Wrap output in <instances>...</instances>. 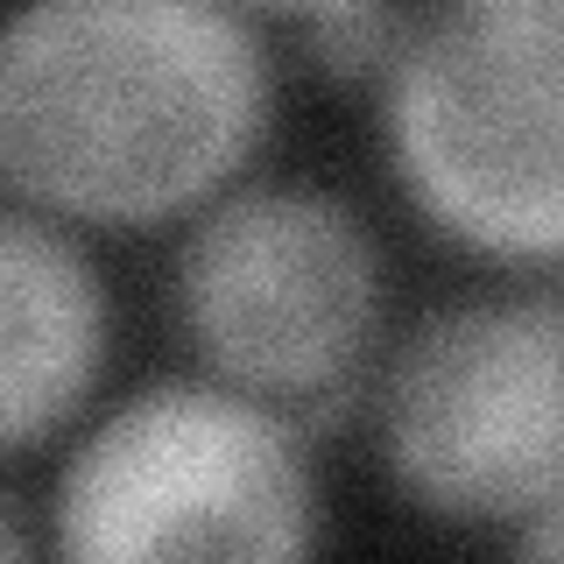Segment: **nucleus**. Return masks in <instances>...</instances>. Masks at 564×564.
Instances as JSON below:
<instances>
[{"mask_svg": "<svg viewBox=\"0 0 564 564\" xmlns=\"http://www.w3.org/2000/svg\"><path fill=\"white\" fill-rule=\"evenodd\" d=\"M269 120V43L226 0H22L0 29V191L50 219H191Z\"/></svg>", "mask_w": 564, "mask_h": 564, "instance_id": "1", "label": "nucleus"}, {"mask_svg": "<svg viewBox=\"0 0 564 564\" xmlns=\"http://www.w3.org/2000/svg\"><path fill=\"white\" fill-rule=\"evenodd\" d=\"M381 149L437 240L501 269L564 247V0H416L381 64Z\"/></svg>", "mask_w": 564, "mask_h": 564, "instance_id": "2", "label": "nucleus"}, {"mask_svg": "<svg viewBox=\"0 0 564 564\" xmlns=\"http://www.w3.org/2000/svg\"><path fill=\"white\" fill-rule=\"evenodd\" d=\"M50 543L78 564H290L317 551V466L275 402L149 381L57 473Z\"/></svg>", "mask_w": 564, "mask_h": 564, "instance_id": "3", "label": "nucleus"}, {"mask_svg": "<svg viewBox=\"0 0 564 564\" xmlns=\"http://www.w3.org/2000/svg\"><path fill=\"white\" fill-rule=\"evenodd\" d=\"M381 466L431 522L522 529L564 516V311L551 290L466 296L395 346L375 388Z\"/></svg>", "mask_w": 564, "mask_h": 564, "instance_id": "4", "label": "nucleus"}, {"mask_svg": "<svg viewBox=\"0 0 564 564\" xmlns=\"http://www.w3.org/2000/svg\"><path fill=\"white\" fill-rule=\"evenodd\" d=\"M170 304L212 381L261 402L339 395L381 332V247L317 184H226L191 212Z\"/></svg>", "mask_w": 564, "mask_h": 564, "instance_id": "5", "label": "nucleus"}, {"mask_svg": "<svg viewBox=\"0 0 564 564\" xmlns=\"http://www.w3.org/2000/svg\"><path fill=\"white\" fill-rule=\"evenodd\" d=\"M113 352L99 261L64 219L0 205V458L50 445L85 416Z\"/></svg>", "mask_w": 564, "mask_h": 564, "instance_id": "6", "label": "nucleus"}, {"mask_svg": "<svg viewBox=\"0 0 564 564\" xmlns=\"http://www.w3.org/2000/svg\"><path fill=\"white\" fill-rule=\"evenodd\" d=\"M395 0H346V8L304 22V50L325 78H381L388 50H395Z\"/></svg>", "mask_w": 564, "mask_h": 564, "instance_id": "7", "label": "nucleus"}, {"mask_svg": "<svg viewBox=\"0 0 564 564\" xmlns=\"http://www.w3.org/2000/svg\"><path fill=\"white\" fill-rule=\"evenodd\" d=\"M226 8H240L247 22H254V14H275V22H317V14H332V8H346V0H226Z\"/></svg>", "mask_w": 564, "mask_h": 564, "instance_id": "8", "label": "nucleus"}, {"mask_svg": "<svg viewBox=\"0 0 564 564\" xmlns=\"http://www.w3.org/2000/svg\"><path fill=\"white\" fill-rule=\"evenodd\" d=\"M0 557H29V536H22V529H14L8 501H0Z\"/></svg>", "mask_w": 564, "mask_h": 564, "instance_id": "9", "label": "nucleus"}]
</instances>
